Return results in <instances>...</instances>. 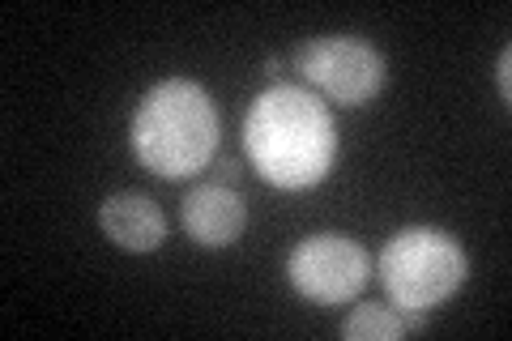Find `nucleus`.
Returning a JSON list of instances; mask_svg holds the SVG:
<instances>
[{"label": "nucleus", "instance_id": "nucleus-8", "mask_svg": "<svg viewBox=\"0 0 512 341\" xmlns=\"http://www.w3.org/2000/svg\"><path fill=\"white\" fill-rule=\"evenodd\" d=\"M342 337L346 341H402L410 337L406 312L384 307V303H363L342 320Z\"/></svg>", "mask_w": 512, "mask_h": 341}, {"label": "nucleus", "instance_id": "nucleus-4", "mask_svg": "<svg viewBox=\"0 0 512 341\" xmlns=\"http://www.w3.org/2000/svg\"><path fill=\"white\" fill-rule=\"evenodd\" d=\"M299 77L312 86V94L338 103V107H363L389 81V64L367 39L359 35H320L299 43L291 52Z\"/></svg>", "mask_w": 512, "mask_h": 341}, {"label": "nucleus", "instance_id": "nucleus-11", "mask_svg": "<svg viewBox=\"0 0 512 341\" xmlns=\"http://www.w3.org/2000/svg\"><path fill=\"white\" fill-rule=\"evenodd\" d=\"M265 73L274 77V86H282V73H286V64H282L278 56H269V60H265Z\"/></svg>", "mask_w": 512, "mask_h": 341}, {"label": "nucleus", "instance_id": "nucleus-7", "mask_svg": "<svg viewBox=\"0 0 512 341\" xmlns=\"http://www.w3.org/2000/svg\"><path fill=\"white\" fill-rule=\"evenodd\" d=\"M103 235L120 252H158L167 243V214L158 209L146 192H111L99 205Z\"/></svg>", "mask_w": 512, "mask_h": 341}, {"label": "nucleus", "instance_id": "nucleus-10", "mask_svg": "<svg viewBox=\"0 0 512 341\" xmlns=\"http://www.w3.org/2000/svg\"><path fill=\"white\" fill-rule=\"evenodd\" d=\"M239 175H244V162H239V158H227V154H222L218 162H214V184H239Z\"/></svg>", "mask_w": 512, "mask_h": 341}, {"label": "nucleus", "instance_id": "nucleus-3", "mask_svg": "<svg viewBox=\"0 0 512 341\" xmlns=\"http://www.w3.org/2000/svg\"><path fill=\"white\" fill-rule=\"evenodd\" d=\"M384 295L397 312H431L470 278V256L457 235L440 226H402L376 256Z\"/></svg>", "mask_w": 512, "mask_h": 341}, {"label": "nucleus", "instance_id": "nucleus-6", "mask_svg": "<svg viewBox=\"0 0 512 341\" xmlns=\"http://www.w3.org/2000/svg\"><path fill=\"white\" fill-rule=\"evenodd\" d=\"M180 218H184V231H188L192 243H201V248H210V252H222L244 235L248 205L231 184L210 180V184H197L184 197Z\"/></svg>", "mask_w": 512, "mask_h": 341}, {"label": "nucleus", "instance_id": "nucleus-1", "mask_svg": "<svg viewBox=\"0 0 512 341\" xmlns=\"http://www.w3.org/2000/svg\"><path fill=\"white\" fill-rule=\"evenodd\" d=\"M244 154L269 188H316L338 158V124L325 99L303 86H269L244 116Z\"/></svg>", "mask_w": 512, "mask_h": 341}, {"label": "nucleus", "instance_id": "nucleus-5", "mask_svg": "<svg viewBox=\"0 0 512 341\" xmlns=\"http://www.w3.org/2000/svg\"><path fill=\"white\" fill-rule=\"evenodd\" d=\"M367 278H372V256L363 252L359 239L338 235V231L299 239L291 256H286V282H291V290L320 307L359 299Z\"/></svg>", "mask_w": 512, "mask_h": 341}, {"label": "nucleus", "instance_id": "nucleus-9", "mask_svg": "<svg viewBox=\"0 0 512 341\" xmlns=\"http://www.w3.org/2000/svg\"><path fill=\"white\" fill-rule=\"evenodd\" d=\"M495 86H500V99L512 103V47H500L495 56Z\"/></svg>", "mask_w": 512, "mask_h": 341}, {"label": "nucleus", "instance_id": "nucleus-2", "mask_svg": "<svg viewBox=\"0 0 512 341\" xmlns=\"http://www.w3.org/2000/svg\"><path fill=\"white\" fill-rule=\"evenodd\" d=\"M218 133V107L210 90L192 77H167L150 86L128 124L137 162L163 180H184L210 167L218 154Z\"/></svg>", "mask_w": 512, "mask_h": 341}]
</instances>
